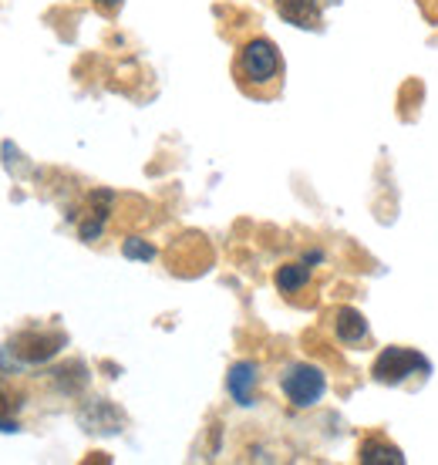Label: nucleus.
I'll return each instance as SVG.
<instances>
[{"instance_id": "nucleus-1", "label": "nucleus", "mask_w": 438, "mask_h": 465, "mask_svg": "<svg viewBox=\"0 0 438 465\" xmlns=\"http://www.w3.org/2000/svg\"><path fill=\"white\" fill-rule=\"evenodd\" d=\"M65 348V334L51 327H27L4 348V368H24V364H45Z\"/></svg>"}, {"instance_id": "nucleus-2", "label": "nucleus", "mask_w": 438, "mask_h": 465, "mask_svg": "<svg viewBox=\"0 0 438 465\" xmlns=\"http://www.w3.org/2000/svg\"><path fill=\"white\" fill-rule=\"evenodd\" d=\"M371 374L378 384H402L412 374H428V361L412 348H384L374 361Z\"/></svg>"}, {"instance_id": "nucleus-3", "label": "nucleus", "mask_w": 438, "mask_h": 465, "mask_svg": "<svg viewBox=\"0 0 438 465\" xmlns=\"http://www.w3.org/2000/svg\"><path fill=\"white\" fill-rule=\"evenodd\" d=\"M280 51L274 41H266V37H256V41H250V45L240 51V71L246 82L254 84H266L274 82L280 74Z\"/></svg>"}, {"instance_id": "nucleus-4", "label": "nucleus", "mask_w": 438, "mask_h": 465, "mask_svg": "<svg viewBox=\"0 0 438 465\" xmlns=\"http://www.w3.org/2000/svg\"><path fill=\"white\" fill-rule=\"evenodd\" d=\"M324 388H327V381H324L321 368H314V364H294L284 374V395L297 408L317 405L324 398Z\"/></svg>"}, {"instance_id": "nucleus-5", "label": "nucleus", "mask_w": 438, "mask_h": 465, "mask_svg": "<svg viewBox=\"0 0 438 465\" xmlns=\"http://www.w3.org/2000/svg\"><path fill=\"white\" fill-rule=\"evenodd\" d=\"M78 425L92 435H118L125 425V415L108 398H92L78 408Z\"/></svg>"}, {"instance_id": "nucleus-6", "label": "nucleus", "mask_w": 438, "mask_h": 465, "mask_svg": "<svg viewBox=\"0 0 438 465\" xmlns=\"http://www.w3.org/2000/svg\"><path fill=\"white\" fill-rule=\"evenodd\" d=\"M112 206H115V193H108V189H95L92 196L85 199V210L78 216V232L85 243H92V240L102 236Z\"/></svg>"}, {"instance_id": "nucleus-7", "label": "nucleus", "mask_w": 438, "mask_h": 465, "mask_svg": "<svg viewBox=\"0 0 438 465\" xmlns=\"http://www.w3.org/2000/svg\"><path fill=\"white\" fill-rule=\"evenodd\" d=\"M277 14L300 31H317L321 27V4L317 0H277Z\"/></svg>"}, {"instance_id": "nucleus-8", "label": "nucleus", "mask_w": 438, "mask_h": 465, "mask_svg": "<svg viewBox=\"0 0 438 465\" xmlns=\"http://www.w3.org/2000/svg\"><path fill=\"white\" fill-rule=\"evenodd\" d=\"M226 388H230V395L236 405L250 408L254 405V395H256V368L250 361H240V364H233L230 374H226Z\"/></svg>"}, {"instance_id": "nucleus-9", "label": "nucleus", "mask_w": 438, "mask_h": 465, "mask_svg": "<svg viewBox=\"0 0 438 465\" xmlns=\"http://www.w3.org/2000/svg\"><path fill=\"white\" fill-rule=\"evenodd\" d=\"M334 331L344 344H358V341L368 338V321H364V314L354 311V307H341L334 317Z\"/></svg>"}, {"instance_id": "nucleus-10", "label": "nucleus", "mask_w": 438, "mask_h": 465, "mask_svg": "<svg viewBox=\"0 0 438 465\" xmlns=\"http://www.w3.org/2000/svg\"><path fill=\"white\" fill-rule=\"evenodd\" d=\"M361 462L364 465H402L404 455L398 445L384 442V439H368L361 445Z\"/></svg>"}, {"instance_id": "nucleus-11", "label": "nucleus", "mask_w": 438, "mask_h": 465, "mask_svg": "<svg viewBox=\"0 0 438 465\" xmlns=\"http://www.w3.org/2000/svg\"><path fill=\"white\" fill-rule=\"evenodd\" d=\"M55 381H58L61 391L75 395V391H81V388L88 384V371H85V364H81V361H71V364H65V368L55 371Z\"/></svg>"}, {"instance_id": "nucleus-12", "label": "nucleus", "mask_w": 438, "mask_h": 465, "mask_svg": "<svg viewBox=\"0 0 438 465\" xmlns=\"http://www.w3.org/2000/svg\"><path fill=\"white\" fill-rule=\"evenodd\" d=\"M307 280H311L307 263H287V267L277 270V287L284 293H297L300 287H307Z\"/></svg>"}, {"instance_id": "nucleus-13", "label": "nucleus", "mask_w": 438, "mask_h": 465, "mask_svg": "<svg viewBox=\"0 0 438 465\" xmlns=\"http://www.w3.org/2000/svg\"><path fill=\"white\" fill-rule=\"evenodd\" d=\"M17 408H21V398L14 395L11 388H7V381L0 378V431H17V421L11 415Z\"/></svg>"}, {"instance_id": "nucleus-14", "label": "nucleus", "mask_w": 438, "mask_h": 465, "mask_svg": "<svg viewBox=\"0 0 438 465\" xmlns=\"http://www.w3.org/2000/svg\"><path fill=\"white\" fill-rule=\"evenodd\" d=\"M122 253H125L128 260H155V246L139 240V236H132V240L122 243Z\"/></svg>"}, {"instance_id": "nucleus-15", "label": "nucleus", "mask_w": 438, "mask_h": 465, "mask_svg": "<svg viewBox=\"0 0 438 465\" xmlns=\"http://www.w3.org/2000/svg\"><path fill=\"white\" fill-rule=\"evenodd\" d=\"M418 4H422V11H425L428 21L438 24V0H418Z\"/></svg>"}, {"instance_id": "nucleus-16", "label": "nucleus", "mask_w": 438, "mask_h": 465, "mask_svg": "<svg viewBox=\"0 0 438 465\" xmlns=\"http://www.w3.org/2000/svg\"><path fill=\"white\" fill-rule=\"evenodd\" d=\"M95 4H98L102 11H118V7H122V0H95Z\"/></svg>"}]
</instances>
